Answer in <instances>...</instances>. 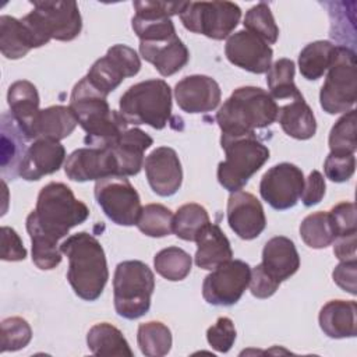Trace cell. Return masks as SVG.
<instances>
[{"mask_svg": "<svg viewBox=\"0 0 357 357\" xmlns=\"http://www.w3.org/2000/svg\"><path fill=\"white\" fill-rule=\"evenodd\" d=\"M250 291L257 298H268L276 293L280 282L272 278L261 264L252 268L250 279Z\"/></svg>", "mask_w": 357, "mask_h": 357, "instance_id": "46", "label": "cell"}, {"mask_svg": "<svg viewBox=\"0 0 357 357\" xmlns=\"http://www.w3.org/2000/svg\"><path fill=\"white\" fill-rule=\"evenodd\" d=\"M335 47L336 46L329 40H315L308 43L298 54L300 74L308 81L321 78L332 63Z\"/></svg>", "mask_w": 357, "mask_h": 357, "instance_id": "33", "label": "cell"}, {"mask_svg": "<svg viewBox=\"0 0 357 357\" xmlns=\"http://www.w3.org/2000/svg\"><path fill=\"white\" fill-rule=\"evenodd\" d=\"M35 49L32 36L21 20L10 15L0 17V50L6 59L17 60Z\"/></svg>", "mask_w": 357, "mask_h": 357, "instance_id": "32", "label": "cell"}, {"mask_svg": "<svg viewBox=\"0 0 357 357\" xmlns=\"http://www.w3.org/2000/svg\"><path fill=\"white\" fill-rule=\"evenodd\" d=\"M206 340L212 349L219 353H227L236 340V328L230 318L220 317L208 328Z\"/></svg>", "mask_w": 357, "mask_h": 357, "instance_id": "44", "label": "cell"}, {"mask_svg": "<svg viewBox=\"0 0 357 357\" xmlns=\"http://www.w3.org/2000/svg\"><path fill=\"white\" fill-rule=\"evenodd\" d=\"M153 144L149 137L141 128H127L121 135L107 146L116 160L119 176H135L144 167V153Z\"/></svg>", "mask_w": 357, "mask_h": 357, "instance_id": "23", "label": "cell"}, {"mask_svg": "<svg viewBox=\"0 0 357 357\" xmlns=\"http://www.w3.org/2000/svg\"><path fill=\"white\" fill-rule=\"evenodd\" d=\"M31 339L32 329L24 318L10 317L1 321V353L21 350Z\"/></svg>", "mask_w": 357, "mask_h": 357, "instance_id": "42", "label": "cell"}, {"mask_svg": "<svg viewBox=\"0 0 357 357\" xmlns=\"http://www.w3.org/2000/svg\"><path fill=\"white\" fill-rule=\"evenodd\" d=\"M28 139L17 126L11 114H1V173L8 174L11 180L18 176L20 163L26 152Z\"/></svg>", "mask_w": 357, "mask_h": 357, "instance_id": "29", "label": "cell"}, {"mask_svg": "<svg viewBox=\"0 0 357 357\" xmlns=\"http://www.w3.org/2000/svg\"><path fill=\"white\" fill-rule=\"evenodd\" d=\"M88 216V206L74 197L68 185L56 181L46 184L38 194L35 209L26 218L32 262L42 271L56 268L63 254L59 241Z\"/></svg>", "mask_w": 357, "mask_h": 357, "instance_id": "1", "label": "cell"}, {"mask_svg": "<svg viewBox=\"0 0 357 357\" xmlns=\"http://www.w3.org/2000/svg\"><path fill=\"white\" fill-rule=\"evenodd\" d=\"M325 178L318 170H312L307 178H304V187L301 192V201L305 206L317 205L325 195Z\"/></svg>", "mask_w": 357, "mask_h": 357, "instance_id": "48", "label": "cell"}, {"mask_svg": "<svg viewBox=\"0 0 357 357\" xmlns=\"http://www.w3.org/2000/svg\"><path fill=\"white\" fill-rule=\"evenodd\" d=\"M296 66L290 59L276 60L266 73V84L269 95L273 99H294L301 96L294 84Z\"/></svg>", "mask_w": 357, "mask_h": 357, "instance_id": "34", "label": "cell"}, {"mask_svg": "<svg viewBox=\"0 0 357 357\" xmlns=\"http://www.w3.org/2000/svg\"><path fill=\"white\" fill-rule=\"evenodd\" d=\"M241 18V8L231 1H190L180 13L185 29L222 40L230 36Z\"/></svg>", "mask_w": 357, "mask_h": 357, "instance_id": "9", "label": "cell"}, {"mask_svg": "<svg viewBox=\"0 0 357 357\" xmlns=\"http://www.w3.org/2000/svg\"><path fill=\"white\" fill-rule=\"evenodd\" d=\"M357 233L339 236L333 240V254L339 261L356 259V243Z\"/></svg>", "mask_w": 357, "mask_h": 357, "instance_id": "50", "label": "cell"}, {"mask_svg": "<svg viewBox=\"0 0 357 357\" xmlns=\"http://www.w3.org/2000/svg\"><path fill=\"white\" fill-rule=\"evenodd\" d=\"M26 257V250L18 233L8 226L1 227V259L3 261H22Z\"/></svg>", "mask_w": 357, "mask_h": 357, "instance_id": "47", "label": "cell"}, {"mask_svg": "<svg viewBox=\"0 0 357 357\" xmlns=\"http://www.w3.org/2000/svg\"><path fill=\"white\" fill-rule=\"evenodd\" d=\"M251 268L241 259H230L204 279L202 297L208 304L229 307L236 304L250 284Z\"/></svg>", "mask_w": 357, "mask_h": 357, "instance_id": "11", "label": "cell"}, {"mask_svg": "<svg viewBox=\"0 0 357 357\" xmlns=\"http://www.w3.org/2000/svg\"><path fill=\"white\" fill-rule=\"evenodd\" d=\"M303 241L315 250L326 248L335 240V233L328 212H314L305 216L300 225Z\"/></svg>", "mask_w": 357, "mask_h": 357, "instance_id": "39", "label": "cell"}, {"mask_svg": "<svg viewBox=\"0 0 357 357\" xmlns=\"http://www.w3.org/2000/svg\"><path fill=\"white\" fill-rule=\"evenodd\" d=\"M220 145L225 151V160L218 165V181L230 191L241 190L248 180L269 159V149L255 135H226L222 134Z\"/></svg>", "mask_w": 357, "mask_h": 357, "instance_id": "5", "label": "cell"}, {"mask_svg": "<svg viewBox=\"0 0 357 357\" xmlns=\"http://www.w3.org/2000/svg\"><path fill=\"white\" fill-rule=\"evenodd\" d=\"M357 304L353 300H331L319 311L318 321L322 332L332 339L354 337Z\"/></svg>", "mask_w": 357, "mask_h": 357, "instance_id": "27", "label": "cell"}, {"mask_svg": "<svg viewBox=\"0 0 357 357\" xmlns=\"http://www.w3.org/2000/svg\"><path fill=\"white\" fill-rule=\"evenodd\" d=\"M324 170L326 178L333 183L347 181L356 170V156L354 153H335L329 152L325 159Z\"/></svg>", "mask_w": 357, "mask_h": 357, "instance_id": "43", "label": "cell"}, {"mask_svg": "<svg viewBox=\"0 0 357 357\" xmlns=\"http://www.w3.org/2000/svg\"><path fill=\"white\" fill-rule=\"evenodd\" d=\"M139 53L163 77L178 73L190 59V52L178 36L160 42H139Z\"/></svg>", "mask_w": 357, "mask_h": 357, "instance_id": "24", "label": "cell"}, {"mask_svg": "<svg viewBox=\"0 0 357 357\" xmlns=\"http://www.w3.org/2000/svg\"><path fill=\"white\" fill-rule=\"evenodd\" d=\"M195 243L197 251L194 259L198 268L212 271L233 257L230 241L218 225L208 223L198 233Z\"/></svg>", "mask_w": 357, "mask_h": 357, "instance_id": "26", "label": "cell"}, {"mask_svg": "<svg viewBox=\"0 0 357 357\" xmlns=\"http://www.w3.org/2000/svg\"><path fill=\"white\" fill-rule=\"evenodd\" d=\"M119 109L128 124H146L162 130L172 114V89L163 79L141 81L121 95Z\"/></svg>", "mask_w": 357, "mask_h": 357, "instance_id": "6", "label": "cell"}, {"mask_svg": "<svg viewBox=\"0 0 357 357\" xmlns=\"http://www.w3.org/2000/svg\"><path fill=\"white\" fill-rule=\"evenodd\" d=\"M7 102L10 114L28 141L35 139V123L40 113L39 93L36 86L26 81L20 79L10 85L7 92Z\"/></svg>", "mask_w": 357, "mask_h": 357, "instance_id": "22", "label": "cell"}, {"mask_svg": "<svg viewBox=\"0 0 357 357\" xmlns=\"http://www.w3.org/2000/svg\"><path fill=\"white\" fill-rule=\"evenodd\" d=\"M245 31L259 36L268 45H272L278 40L279 28L275 22L272 11L266 3H258L252 6L244 17Z\"/></svg>", "mask_w": 357, "mask_h": 357, "instance_id": "40", "label": "cell"}, {"mask_svg": "<svg viewBox=\"0 0 357 357\" xmlns=\"http://www.w3.org/2000/svg\"><path fill=\"white\" fill-rule=\"evenodd\" d=\"M356 269H357V259H351V261H340V264L332 272L333 282L342 290L350 293L351 296L357 294Z\"/></svg>", "mask_w": 357, "mask_h": 357, "instance_id": "49", "label": "cell"}, {"mask_svg": "<svg viewBox=\"0 0 357 357\" xmlns=\"http://www.w3.org/2000/svg\"><path fill=\"white\" fill-rule=\"evenodd\" d=\"M60 251L68 258L67 280L74 293L85 300L95 301L103 293L109 279L103 247L89 233H75L60 244Z\"/></svg>", "mask_w": 357, "mask_h": 357, "instance_id": "3", "label": "cell"}, {"mask_svg": "<svg viewBox=\"0 0 357 357\" xmlns=\"http://www.w3.org/2000/svg\"><path fill=\"white\" fill-rule=\"evenodd\" d=\"M173 212L162 204H148L142 206L137 219V227L145 236L165 237L173 233Z\"/></svg>", "mask_w": 357, "mask_h": 357, "instance_id": "38", "label": "cell"}, {"mask_svg": "<svg viewBox=\"0 0 357 357\" xmlns=\"http://www.w3.org/2000/svg\"><path fill=\"white\" fill-rule=\"evenodd\" d=\"M328 215L332 225V230L335 233V238L339 236L357 233L356 206L353 202H339L328 212Z\"/></svg>", "mask_w": 357, "mask_h": 357, "instance_id": "45", "label": "cell"}, {"mask_svg": "<svg viewBox=\"0 0 357 357\" xmlns=\"http://www.w3.org/2000/svg\"><path fill=\"white\" fill-rule=\"evenodd\" d=\"M155 276L142 261H123L113 276V301L116 312L126 319H137L151 308Z\"/></svg>", "mask_w": 357, "mask_h": 357, "instance_id": "7", "label": "cell"}, {"mask_svg": "<svg viewBox=\"0 0 357 357\" xmlns=\"http://www.w3.org/2000/svg\"><path fill=\"white\" fill-rule=\"evenodd\" d=\"M303 170L289 162H282L268 169L259 183V194L273 209L293 208L303 192Z\"/></svg>", "mask_w": 357, "mask_h": 357, "instance_id": "14", "label": "cell"}, {"mask_svg": "<svg viewBox=\"0 0 357 357\" xmlns=\"http://www.w3.org/2000/svg\"><path fill=\"white\" fill-rule=\"evenodd\" d=\"M95 199L103 213L119 226H132L141 213V199L124 176H109L95 183Z\"/></svg>", "mask_w": 357, "mask_h": 357, "instance_id": "10", "label": "cell"}, {"mask_svg": "<svg viewBox=\"0 0 357 357\" xmlns=\"http://www.w3.org/2000/svg\"><path fill=\"white\" fill-rule=\"evenodd\" d=\"M32 13L50 39L68 42L75 39L82 28L78 4L71 0H33Z\"/></svg>", "mask_w": 357, "mask_h": 357, "instance_id": "15", "label": "cell"}, {"mask_svg": "<svg viewBox=\"0 0 357 357\" xmlns=\"http://www.w3.org/2000/svg\"><path fill=\"white\" fill-rule=\"evenodd\" d=\"M278 105L259 86H240L225 100L216 113V123L226 135H245L276 121Z\"/></svg>", "mask_w": 357, "mask_h": 357, "instance_id": "4", "label": "cell"}, {"mask_svg": "<svg viewBox=\"0 0 357 357\" xmlns=\"http://www.w3.org/2000/svg\"><path fill=\"white\" fill-rule=\"evenodd\" d=\"M70 109L86 132L84 141L88 146L107 148L128 128L121 113L110 109L107 96L98 91L86 77L74 85Z\"/></svg>", "mask_w": 357, "mask_h": 357, "instance_id": "2", "label": "cell"}, {"mask_svg": "<svg viewBox=\"0 0 357 357\" xmlns=\"http://www.w3.org/2000/svg\"><path fill=\"white\" fill-rule=\"evenodd\" d=\"M227 223L240 238H257L266 226L265 212L258 198L243 190L231 192L227 199Z\"/></svg>", "mask_w": 357, "mask_h": 357, "instance_id": "19", "label": "cell"}, {"mask_svg": "<svg viewBox=\"0 0 357 357\" xmlns=\"http://www.w3.org/2000/svg\"><path fill=\"white\" fill-rule=\"evenodd\" d=\"M261 265L272 278L282 283L298 271L300 255L289 237L276 236L265 243Z\"/></svg>", "mask_w": 357, "mask_h": 357, "instance_id": "25", "label": "cell"}, {"mask_svg": "<svg viewBox=\"0 0 357 357\" xmlns=\"http://www.w3.org/2000/svg\"><path fill=\"white\" fill-rule=\"evenodd\" d=\"M225 54L236 67L254 74H264L272 66L273 50L259 36L243 29L227 38Z\"/></svg>", "mask_w": 357, "mask_h": 357, "instance_id": "16", "label": "cell"}, {"mask_svg": "<svg viewBox=\"0 0 357 357\" xmlns=\"http://www.w3.org/2000/svg\"><path fill=\"white\" fill-rule=\"evenodd\" d=\"M356 110L346 112L336 120L329 132V149L335 153H354L357 148Z\"/></svg>", "mask_w": 357, "mask_h": 357, "instance_id": "41", "label": "cell"}, {"mask_svg": "<svg viewBox=\"0 0 357 357\" xmlns=\"http://www.w3.org/2000/svg\"><path fill=\"white\" fill-rule=\"evenodd\" d=\"M137 342L144 356L162 357L172 349V332L165 324L149 321L138 326Z\"/></svg>", "mask_w": 357, "mask_h": 357, "instance_id": "35", "label": "cell"}, {"mask_svg": "<svg viewBox=\"0 0 357 357\" xmlns=\"http://www.w3.org/2000/svg\"><path fill=\"white\" fill-rule=\"evenodd\" d=\"M146 180L152 191L160 197L174 195L183 181L180 159L173 148L158 146L144 160Z\"/></svg>", "mask_w": 357, "mask_h": 357, "instance_id": "17", "label": "cell"}, {"mask_svg": "<svg viewBox=\"0 0 357 357\" xmlns=\"http://www.w3.org/2000/svg\"><path fill=\"white\" fill-rule=\"evenodd\" d=\"M66 159V149L60 141L38 138L26 149L18 176L26 181L40 180L43 176L56 173Z\"/></svg>", "mask_w": 357, "mask_h": 357, "instance_id": "21", "label": "cell"}, {"mask_svg": "<svg viewBox=\"0 0 357 357\" xmlns=\"http://www.w3.org/2000/svg\"><path fill=\"white\" fill-rule=\"evenodd\" d=\"M66 176L78 183L119 176L114 156L109 148H79L71 152L64 162Z\"/></svg>", "mask_w": 357, "mask_h": 357, "instance_id": "18", "label": "cell"}, {"mask_svg": "<svg viewBox=\"0 0 357 357\" xmlns=\"http://www.w3.org/2000/svg\"><path fill=\"white\" fill-rule=\"evenodd\" d=\"M357 99V60L353 49L336 46L325 82L319 92V103L328 114L346 113Z\"/></svg>", "mask_w": 357, "mask_h": 357, "instance_id": "8", "label": "cell"}, {"mask_svg": "<svg viewBox=\"0 0 357 357\" xmlns=\"http://www.w3.org/2000/svg\"><path fill=\"white\" fill-rule=\"evenodd\" d=\"M86 344L95 356H134L121 331L107 322L96 324L89 329Z\"/></svg>", "mask_w": 357, "mask_h": 357, "instance_id": "31", "label": "cell"}, {"mask_svg": "<svg viewBox=\"0 0 357 357\" xmlns=\"http://www.w3.org/2000/svg\"><path fill=\"white\" fill-rule=\"evenodd\" d=\"M132 6L135 14L131 18V26L139 42H160L177 36L170 17L180 15L185 3L134 1Z\"/></svg>", "mask_w": 357, "mask_h": 357, "instance_id": "13", "label": "cell"}, {"mask_svg": "<svg viewBox=\"0 0 357 357\" xmlns=\"http://www.w3.org/2000/svg\"><path fill=\"white\" fill-rule=\"evenodd\" d=\"M209 215L206 209L195 202L181 205L173 219V233L185 241H195L198 233L208 225Z\"/></svg>", "mask_w": 357, "mask_h": 357, "instance_id": "37", "label": "cell"}, {"mask_svg": "<svg viewBox=\"0 0 357 357\" xmlns=\"http://www.w3.org/2000/svg\"><path fill=\"white\" fill-rule=\"evenodd\" d=\"M192 259L187 251L180 247H167L160 250L153 258L155 271L170 282H178L191 272Z\"/></svg>", "mask_w": 357, "mask_h": 357, "instance_id": "36", "label": "cell"}, {"mask_svg": "<svg viewBox=\"0 0 357 357\" xmlns=\"http://www.w3.org/2000/svg\"><path fill=\"white\" fill-rule=\"evenodd\" d=\"M77 124V117L70 106H49L40 110L38 116L35 123V139L47 138L61 141L75 130Z\"/></svg>", "mask_w": 357, "mask_h": 357, "instance_id": "30", "label": "cell"}, {"mask_svg": "<svg viewBox=\"0 0 357 357\" xmlns=\"http://www.w3.org/2000/svg\"><path fill=\"white\" fill-rule=\"evenodd\" d=\"M220 96L219 84L208 75H188L174 86V98L178 107L191 114L215 110L219 106Z\"/></svg>", "mask_w": 357, "mask_h": 357, "instance_id": "20", "label": "cell"}, {"mask_svg": "<svg viewBox=\"0 0 357 357\" xmlns=\"http://www.w3.org/2000/svg\"><path fill=\"white\" fill-rule=\"evenodd\" d=\"M282 130L291 138L310 139L317 132V121L311 107L304 100L303 95L291 99L290 103L279 107L278 117Z\"/></svg>", "mask_w": 357, "mask_h": 357, "instance_id": "28", "label": "cell"}, {"mask_svg": "<svg viewBox=\"0 0 357 357\" xmlns=\"http://www.w3.org/2000/svg\"><path fill=\"white\" fill-rule=\"evenodd\" d=\"M141 70L137 52L127 45H113L106 54L98 59L85 75L88 81L106 96L113 92L124 78L134 77Z\"/></svg>", "mask_w": 357, "mask_h": 357, "instance_id": "12", "label": "cell"}]
</instances>
